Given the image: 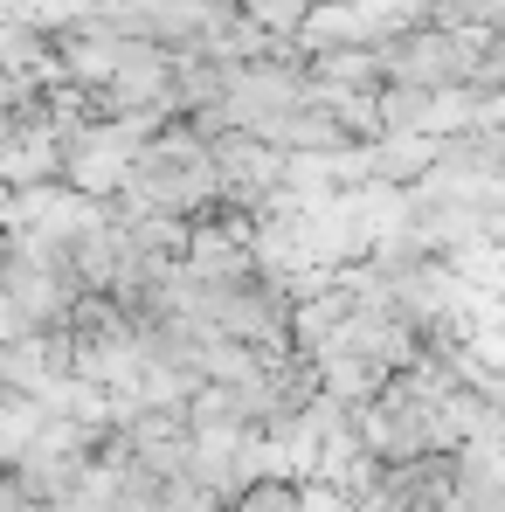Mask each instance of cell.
Masks as SVG:
<instances>
[{"instance_id": "1", "label": "cell", "mask_w": 505, "mask_h": 512, "mask_svg": "<svg viewBox=\"0 0 505 512\" xmlns=\"http://www.w3.org/2000/svg\"><path fill=\"white\" fill-rule=\"evenodd\" d=\"M229 7H236L250 28H263L270 42H284V35H298V28L312 21V7H319V0H229Z\"/></svg>"}, {"instance_id": "2", "label": "cell", "mask_w": 505, "mask_h": 512, "mask_svg": "<svg viewBox=\"0 0 505 512\" xmlns=\"http://www.w3.org/2000/svg\"><path fill=\"white\" fill-rule=\"evenodd\" d=\"M229 512H298V478H256L229 499Z\"/></svg>"}, {"instance_id": "3", "label": "cell", "mask_w": 505, "mask_h": 512, "mask_svg": "<svg viewBox=\"0 0 505 512\" xmlns=\"http://www.w3.org/2000/svg\"><path fill=\"white\" fill-rule=\"evenodd\" d=\"M0 263H7V236H0Z\"/></svg>"}]
</instances>
